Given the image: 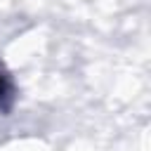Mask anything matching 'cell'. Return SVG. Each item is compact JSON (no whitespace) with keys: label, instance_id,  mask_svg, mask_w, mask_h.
I'll list each match as a JSON object with an SVG mask.
<instances>
[{"label":"cell","instance_id":"1","mask_svg":"<svg viewBox=\"0 0 151 151\" xmlns=\"http://www.w3.org/2000/svg\"><path fill=\"white\" fill-rule=\"evenodd\" d=\"M12 99H14V94H12V80L0 68V111H7L12 106Z\"/></svg>","mask_w":151,"mask_h":151}]
</instances>
